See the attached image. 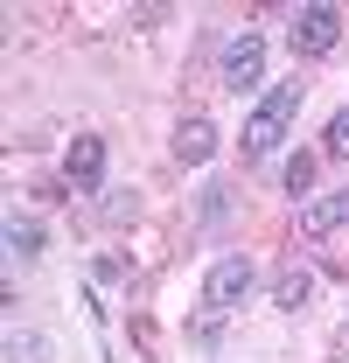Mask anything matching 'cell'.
Listing matches in <instances>:
<instances>
[{
    "instance_id": "obj_1",
    "label": "cell",
    "mask_w": 349,
    "mask_h": 363,
    "mask_svg": "<svg viewBox=\"0 0 349 363\" xmlns=\"http://www.w3.org/2000/svg\"><path fill=\"white\" fill-rule=\"evenodd\" d=\"M301 105H307V84H301V77L265 91L259 105H252V119H245V161H265V154L287 140V126L301 119Z\"/></svg>"
},
{
    "instance_id": "obj_2",
    "label": "cell",
    "mask_w": 349,
    "mask_h": 363,
    "mask_svg": "<svg viewBox=\"0 0 349 363\" xmlns=\"http://www.w3.org/2000/svg\"><path fill=\"white\" fill-rule=\"evenodd\" d=\"M252 286H259V266L245 252H223L217 266L203 272V315H238L252 301Z\"/></svg>"
},
{
    "instance_id": "obj_3",
    "label": "cell",
    "mask_w": 349,
    "mask_h": 363,
    "mask_svg": "<svg viewBox=\"0 0 349 363\" xmlns=\"http://www.w3.org/2000/svg\"><path fill=\"white\" fill-rule=\"evenodd\" d=\"M336 43H343V7H328V0L294 7V21H287V49L294 56H328Z\"/></svg>"
},
{
    "instance_id": "obj_4",
    "label": "cell",
    "mask_w": 349,
    "mask_h": 363,
    "mask_svg": "<svg viewBox=\"0 0 349 363\" xmlns=\"http://www.w3.org/2000/svg\"><path fill=\"white\" fill-rule=\"evenodd\" d=\"M217 77H223V91H238V98H245V91L265 77V35H259V28H238V35L223 43Z\"/></svg>"
},
{
    "instance_id": "obj_5",
    "label": "cell",
    "mask_w": 349,
    "mask_h": 363,
    "mask_svg": "<svg viewBox=\"0 0 349 363\" xmlns=\"http://www.w3.org/2000/svg\"><path fill=\"white\" fill-rule=\"evenodd\" d=\"M63 182H70V189H105V140L98 133H77L70 140V147H63Z\"/></svg>"
},
{
    "instance_id": "obj_6",
    "label": "cell",
    "mask_w": 349,
    "mask_h": 363,
    "mask_svg": "<svg viewBox=\"0 0 349 363\" xmlns=\"http://www.w3.org/2000/svg\"><path fill=\"white\" fill-rule=\"evenodd\" d=\"M210 154H217V126H210L203 112H189V119L174 126V161H182V168H203Z\"/></svg>"
},
{
    "instance_id": "obj_7",
    "label": "cell",
    "mask_w": 349,
    "mask_h": 363,
    "mask_svg": "<svg viewBox=\"0 0 349 363\" xmlns=\"http://www.w3.org/2000/svg\"><path fill=\"white\" fill-rule=\"evenodd\" d=\"M349 224V189H328V196H314L301 210V230L307 238H336V230Z\"/></svg>"
},
{
    "instance_id": "obj_8",
    "label": "cell",
    "mask_w": 349,
    "mask_h": 363,
    "mask_svg": "<svg viewBox=\"0 0 349 363\" xmlns=\"http://www.w3.org/2000/svg\"><path fill=\"white\" fill-rule=\"evenodd\" d=\"M307 301H314V272L294 259V266H279V279H272V308L279 315H301Z\"/></svg>"
},
{
    "instance_id": "obj_9",
    "label": "cell",
    "mask_w": 349,
    "mask_h": 363,
    "mask_svg": "<svg viewBox=\"0 0 349 363\" xmlns=\"http://www.w3.org/2000/svg\"><path fill=\"white\" fill-rule=\"evenodd\" d=\"M0 245H7V259H43L49 230L35 224V217H7V230H0Z\"/></svg>"
},
{
    "instance_id": "obj_10",
    "label": "cell",
    "mask_w": 349,
    "mask_h": 363,
    "mask_svg": "<svg viewBox=\"0 0 349 363\" xmlns=\"http://www.w3.org/2000/svg\"><path fill=\"white\" fill-rule=\"evenodd\" d=\"M98 196H105L98 210H105V224H112V230H126L133 217H140V196H133V189H98Z\"/></svg>"
},
{
    "instance_id": "obj_11",
    "label": "cell",
    "mask_w": 349,
    "mask_h": 363,
    "mask_svg": "<svg viewBox=\"0 0 349 363\" xmlns=\"http://www.w3.org/2000/svg\"><path fill=\"white\" fill-rule=\"evenodd\" d=\"M321 161H349V105L328 119V133H321Z\"/></svg>"
},
{
    "instance_id": "obj_12",
    "label": "cell",
    "mask_w": 349,
    "mask_h": 363,
    "mask_svg": "<svg viewBox=\"0 0 349 363\" xmlns=\"http://www.w3.org/2000/svg\"><path fill=\"white\" fill-rule=\"evenodd\" d=\"M43 357H49V335H21V328L7 335V363H43Z\"/></svg>"
},
{
    "instance_id": "obj_13",
    "label": "cell",
    "mask_w": 349,
    "mask_h": 363,
    "mask_svg": "<svg viewBox=\"0 0 349 363\" xmlns=\"http://www.w3.org/2000/svg\"><path fill=\"white\" fill-rule=\"evenodd\" d=\"M314 189V154H294L287 161V196H307Z\"/></svg>"
},
{
    "instance_id": "obj_14",
    "label": "cell",
    "mask_w": 349,
    "mask_h": 363,
    "mask_svg": "<svg viewBox=\"0 0 349 363\" xmlns=\"http://www.w3.org/2000/svg\"><path fill=\"white\" fill-rule=\"evenodd\" d=\"M223 210H231V189H223V182H210V189H203V217H210V224H217Z\"/></svg>"
},
{
    "instance_id": "obj_15",
    "label": "cell",
    "mask_w": 349,
    "mask_h": 363,
    "mask_svg": "<svg viewBox=\"0 0 349 363\" xmlns=\"http://www.w3.org/2000/svg\"><path fill=\"white\" fill-rule=\"evenodd\" d=\"M98 279H133V259L126 252H105V259H98Z\"/></svg>"
},
{
    "instance_id": "obj_16",
    "label": "cell",
    "mask_w": 349,
    "mask_h": 363,
    "mask_svg": "<svg viewBox=\"0 0 349 363\" xmlns=\"http://www.w3.org/2000/svg\"><path fill=\"white\" fill-rule=\"evenodd\" d=\"M328 350H336V357H349V321L336 328V335H328Z\"/></svg>"
}]
</instances>
